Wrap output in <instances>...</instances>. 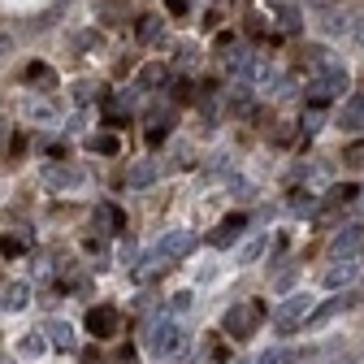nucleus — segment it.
Returning <instances> with one entry per match:
<instances>
[{"label": "nucleus", "instance_id": "obj_1", "mask_svg": "<svg viewBox=\"0 0 364 364\" xmlns=\"http://www.w3.org/2000/svg\"><path fill=\"white\" fill-rule=\"evenodd\" d=\"M308 91H312V105H326L330 96H343V91H347V70H343L334 57H316V61H312Z\"/></svg>", "mask_w": 364, "mask_h": 364}, {"label": "nucleus", "instance_id": "obj_2", "mask_svg": "<svg viewBox=\"0 0 364 364\" xmlns=\"http://www.w3.org/2000/svg\"><path fill=\"white\" fill-rule=\"evenodd\" d=\"M264 321V304H256V299H247V304H235L230 312H225V321H221V330L230 334V338H247L256 326Z\"/></svg>", "mask_w": 364, "mask_h": 364}, {"label": "nucleus", "instance_id": "obj_3", "mask_svg": "<svg viewBox=\"0 0 364 364\" xmlns=\"http://www.w3.org/2000/svg\"><path fill=\"white\" fill-rule=\"evenodd\" d=\"M152 351H156L161 360H182V351H187V330L173 326V321H165V326L152 334Z\"/></svg>", "mask_w": 364, "mask_h": 364}, {"label": "nucleus", "instance_id": "obj_4", "mask_svg": "<svg viewBox=\"0 0 364 364\" xmlns=\"http://www.w3.org/2000/svg\"><path fill=\"white\" fill-rule=\"evenodd\" d=\"M308 312H312V299H308V295H291L278 312H273V330H278V334H291Z\"/></svg>", "mask_w": 364, "mask_h": 364}, {"label": "nucleus", "instance_id": "obj_5", "mask_svg": "<svg viewBox=\"0 0 364 364\" xmlns=\"http://www.w3.org/2000/svg\"><path fill=\"white\" fill-rule=\"evenodd\" d=\"M360 304V295L355 291H343L338 299H330V304H321L316 312H308V330H321V326H330L338 312H347V308H355Z\"/></svg>", "mask_w": 364, "mask_h": 364}, {"label": "nucleus", "instance_id": "obj_6", "mask_svg": "<svg viewBox=\"0 0 364 364\" xmlns=\"http://www.w3.org/2000/svg\"><path fill=\"white\" fill-rule=\"evenodd\" d=\"M156 252H161L165 260H182L187 252H196V235H191V230H169V235L156 243Z\"/></svg>", "mask_w": 364, "mask_h": 364}, {"label": "nucleus", "instance_id": "obj_7", "mask_svg": "<svg viewBox=\"0 0 364 364\" xmlns=\"http://www.w3.org/2000/svg\"><path fill=\"white\" fill-rule=\"evenodd\" d=\"M247 230V217L243 213H230V217H221V225L213 230V247H230L239 235Z\"/></svg>", "mask_w": 364, "mask_h": 364}, {"label": "nucleus", "instance_id": "obj_8", "mask_svg": "<svg viewBox=\"0 0 364 364\" xmlns=\"http://www.w3.org/2000/svg\"><path fill=\"white\" fill-rule=\"evenodd\" d=\"M117 326H122V321H117L113 308H91V312H87V330L96 334V338H113Z\"/></svg>", "mask_w": 364, "mask_h": 364}, {"label": "nucleus", "instance_id": "obj_9", "mask_svg": "<svg viewBox=\"0 0 364 364\" xmlns=\"http://www.w3.org/2000/svg\"><path fill=\"white\" fill-rule=\"evenodd\" d=\"M360 239H364V225H343V230L334 235V243H330V252L334 256H351L360 247Z\"/></svg>", "mask_w": 364, "mask_h": 364}, {"label": "nucleus", "instance_id": "obj_10", "mask_svg": "<svg viewBox=\"0 0 364 364\" xmlns=\"http://www.w3.org/2000/svg\"><path fill=\"white\" fill-rule=\"evenodd\" d=\"M338 126H343V130H360V126H364V96H351V100L343 105Z\"/></svg>", "mask_w": 364, "mask_h": 364}, {"label": "nucleus", "instance_id": "obj_11", "mask_svg": "<svg viewBox=\"0 0 364 364\" xmlns=\"http://www.w3.org/2000/svg\"><path fill=\"white\" fill-rule=\"evenodd\" d=\"M308 351H291V347H269L264 355H256V364H304Z\"/></svg>", "mask_w": 364, "mask_h": 364}, {"label": "nucleus", "instance_id": "obj_12", "mask_svg": "<svg viewBox=\"0 0 364 364\" xmlns=\"http://www.w3.org/2000/svg\"><path fill=\"white\" fill-rule=\"evenodd\" d=\"M43 334H48L53 347H61V351H74V347H78V338H74V330H70L65 321H48V326H43Z\"/></svg>", "mask_w": 364, "mask_h": 364}, {"label": "nucleus", "instance_id": "obj_13", "mask_svg": "<svg viewBox=\"0 0 364 364\" xmlns=\"http://www.w3.org/2000/svg\"><path fill=\"white\" fill-rule=\"evenodd\" d=\"M26 304H31V287H26V282H9V287H5V308H9V312H22Z\"/></svg>", "mask_w": 364, "mask_h": 364}, {"label": "nucleus", "instance_id": "obj_14", "mask_svg": "<svg viewBox=\"0 0 364 364\" xmlns=\"http://www.w3.org/2000/svg\"><path fill=\"white\" fill-rule=\"evenodd\" d=\"M351 278H355V264H351V260L343 256V264H334V269L326 273V287H330V291H338V287H347Z\"/></svg>", "mask_w": 364, "mask_h": 364}, {"label": "nucleus", "instance_id": "obj_15", "mask_svg": "<svg viewBox=\"0 0 364 364\" xmlns=\"http://www.w3.org/2000/svg\"><path fill=\"white\" fill-rule=\"evenodd\" d=\"M43 178H48L53 187H78V182H82V173H78V169H70V165H65V169H61V165H53Z\"/></svg>", "mask_w": 364, "mask_h": 364}, {"label": "nucleus", "instance_id": "obj_16", "mask_svg": "<svg viewBox=\"0 0 364 364\" xmlns=\"http://www.w3.org/2000/svg\"><path fill=\"white\" fill-rule=\"evenodd\" d=\"M351 31H355L351 14H338V9H330V14H326V35H351Z\"/></svg>", "mask_w": 364, "mask_h": 364}, {"label": "nucleus", "instance_id": "obj_17", "mask_svg": "<svg viewBox=\"0 0 364 364\" xmlns=\"http://www.w3.org/2000/svg\"><path fill=\"white\" fill-rule=\"evenodd\" d=\"M156 173H161V169H156L152 161L134 165V169H130V187H148V182H156Z\"/></svg>", "mask_w": 364, "mask_h": 364}, {"label": "nucleus", "instance_id": "obj_18", "mask_svg": "<svg viewBox=\"0 0 364 364\" xmlns=\"http://www.w3.org/2000/svg\"><path fill=\"white\" fill-rule=\"evenodd\" d=\"M134 35H139L144 43H152L161 35V18H139V26H134Z\"/></svg>", "mask_w": 364, "mask_h": 364}, {"label": "nucleus", "instance_id": "obj_19", "mask_svg": "<svg viewBox=\"0 0 364 364\" xmlns=\"http://www.w3.org/2000/svg\"><path fill=\"white\" fill-rule=\"evenodd\" d=\"M260 256H264V239H247L243 252H239V264H252V260H260Z\"/></svg>", "mask_w": 364, "mask_h": 364}, {"label": "nucleus", "instance_id": "obj_20", "mask_svg": "<svg viewBox=\"0 0 364 364\" xmlns=\"http://www.w3.org/2000/svg\"><path fill=\"white\" fill-rule=\"evenodd\" d=\"M355 196H360V187H351V182H343V187H334V191H330V204H351Z\"/></svg>", "mask_w": 364, "mask_h": 364}, {"label": "nucleus", "instance_id": "obj_21", "mask_svg": "<svg viewBox=\"0 0 364 364\" xmlns=\"http://www.w3.org/2000/svg\"><path fill=\"white\" fill-rule=\"evenodd\" d=\"M278 18H282V31H299V9L295 5H278Z\"/></svg>", "mask_w": 364, "mask_h": 364}, {"label": "nucleus", "instance_id": "obj_22", "mask_svg": "<svg viewBox=\"0 0 364 364\" xmlns=\"http://www.w3.org/2000/svg\"><path fill=\"white\" fill-rule=\"evenodd\" d=\"M291 208H295V213H312V208H316L312 191H291Z\"/></svg>", "mask_w": 364, "mask_h": 364}, {"label": "nucleus", "instance_id": "obj_23", "mask_svg": "<svg viewBox=\"0 0 364 364\" xmlns=\"http://www.w3.org/2000/svg\"><path fill=\"white\" fill-rule=\"evenodd\" d=\"M18 351H22V355H31V360H35V355H39V351H43V338H39V334H26V338H22V343H18Z\"/></svg>", "mask_w": 364, "mask_h": 364}, {"label": "nucleus", "instance_id": "obj_24", "mask_svg": "<svg viewBox=\"0 0 364 364\" xmlns=\"http://www.w3.org/2000/svg\"><path fill=\"white\" fill-rule=\"evenodd\" d=\"M91 148L105 152V156H113V152H117V139H113V134H96V139H91Z\"/></svg>", "mask_w": 364, "mask_h": 364}, {"label": "nucleus", "instance_id": "obj_25", "mask_svg": "<svg viewBox=\"0 0 364 364\" xmlns=\"http://www.w3.org/2000/svg\"><path fill=\"white\" fill-rule=\"evenodd\" d=\"M161 78H165V65H148V70L139 74V87H156Z\"/></svg>", "mask_w": 364, "mask_h": 364}, {"label": "nucleus", "instance_id": "obj_26", "mask_svg": "<svg viewBox=\"0 0 364 364\" xmlns=\"http://www.w3.org/2000/svg\"><path fill=\"white\" fill-rule=\"evenodd\" d=\"M26 78H35V82H43V87H53V82H57L48 65H31V70H26Z\"/></svg>", "mask_w": 364, "mask_h": 364}, {"label": "nucleus", "instance_id": "obj_27", "mask_svg": "<svg viewBox=\"0 0 364 364\" xmlns=\"http://www.w3.org/2000/svg\"><path fill=\"white\" fill-rule=\"evenodd\" d=\"M343 161H347V165H364V144H351V148L343 152Z\"/></svg>", "mask_w": 364, "mask_h": 364}, {"label": "nucleus", "instance_id": "obj_28", "mask_svg": "<svg viewBox=\"0 0 364 364\" xmlns=\"http://www.w3.org/2000/svg\"><path fill=\"white\" fill-rule=\"evenodd\" d=\"M291 282H295V269H282V273H278V278H273V287H278V291H287Z\"/></svg>", "mask_w": 364, "mask_h": 364}, {"label": "nucleus", "instance_id": "obj_29", "mask_svg": "<svg viewBox=\"0 0 364 364\" xmlns=\"http://www.w3.org/2000/svg\"><path fill=\"white\" fill-rule=\"evenodd\" d=\"M148 144H152V148L165 144V126H152V130H148Z\"/></svg>", "mask_w": 364, "mask_h": 364}, {"label": "nucleus", "instance_id": "obj_30", "mask_svg": "<svg viewBox=\"0 0 364 364\" xmlns=\"http://www.w3.org/2000/svg\"><path fill=\"white\" fill-rule=\"evenodd\" d=\"M187 308H191V295H187V291L173 295V312H187Z\"/></svg>", "mask_w": 364, "mask_h": 364}, {"label": "nucleus", "instance_id": "obj_31", "mask_svg": "<svg viewBox=\"0 0 364 364\" xmlns=\"http://www.w3.org/2000/svg\"><path fill=\"white\" fill-rule=\"evenodd\" d=\"M113 364H134V347H122V351H117V360H113Z\"/></svg>", "mask_w": 364, "mask_h": 364}, {"label": "nucleus", "instance_id": "obj_32", "mask_svg": "<svg viewBox=\"0 0 364 364\" xmlns=\"http://www.w3.org/2000/svg\"><path fill=\"white\" fill-rule=\"evenodd\" d=\"M0 252H9V256H18V252H22V243H18V239H5V243H0Z\"/></svg>", "mask_w": 364, "mask_h": 364}, {"label": "nucleus", "instance_id": "obj_33", "mask_svg": "<svg viewBox=\"0 0 364 364\" xmlns=\"http://www.w3.org/2000/svg\"><path fill=\"white\" fill-rule=\"evenodd\" d=\"M351 39H355L360 48H364V18H355V31H351Z\"/></svg>", "mask_w": 364, "mask_h": 364}, {"label": "nucleus", "instance_id": "obj_34", "mask_svg": "<svg viewBox=\"0 0 364 364\" xmlns=\"http://www.w3.org/2000/svg\"><path fill=\"white\" fill-rule=\"evenodd\" d=\"M330 364H360V360H351V355H334Z\"/></svg>", "mask_w": 364, "mask_h": 364}, {"label": "nucleus", "instance_id": "obj_35", "mask_svg": "<svg viewBox=\"0 0 364 364\" xmlns=\"http://www.w3.org/2000/svg\"><path fill=\"white\" fill-rule=\"evenodd\" d=\"M0 53H9V35H0Z\"/></svg>", "mask_w": 364, "mask_h": 364}, {"label": "nucleus", "instance_id": "obj_36", "mask_svg": "<svg viewBox=\"0 0 364 364\" xmlns=\"http://www.w3.org/2000/svg\"><path fill=\"white\" fill-rule=\"evenodd\" d=\"M0 304H5V299H0Z\"/></svg>", "mask_w": 364, "mask_h": 364}]
</instances>
